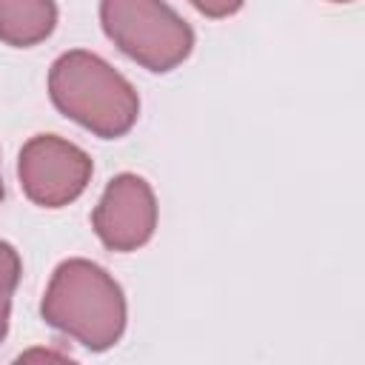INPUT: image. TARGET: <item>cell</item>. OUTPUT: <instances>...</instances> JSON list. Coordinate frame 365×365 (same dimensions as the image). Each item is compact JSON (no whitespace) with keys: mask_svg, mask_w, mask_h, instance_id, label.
<instances>
[{"mask_svg":"<svg viewBox=\"0 0 365 365\" xmlns=\"http://www.w3.org/2000/svg\"><path fill=\"white\" fill-rule=\"evenodd\" d=\"M43 319L88 351H108L125 331L120 282L97 262L71 257L60 262L43 294Z\"/></svg>","mask_w":365,"mask_h":365,"instance_id":"cell-1","label":"cell"},{"mask_svg":"<svg viewBox=\"0 0 365 365\" xmlns=\"http://www.w3.org/2000/svg\"><path fill=\"white\" fill-rule=\"evenodd\" d=\"M48 97L60 114L103 140L128 134L140 117L134 86L114 66L86 48H71L51 63Z\"/></svg>","mask_w":365,"mask_h":365,"instance_id":"cell-2","label":"cell"},{"mask_svg":"<svg viewBox=\"0 0 365 365\" xmlns=\"http://www.w3.org/2000/svg\"><path fill=\"white\" fill-rule=\"evenodd\" d=\"M106 37L154 74L177 68L194 48L191 26L163 0H100Z\"/></svg>","mask_w":365,"mask_h":365,"instance_id":"cell-3","label":"cell"},{"mask_svg":"<svg viewBox=\"0 0 365 365\" xmlns=\"http://www.w3.org/2000/svg\"><path fill=\"white\" fill-rule=\"evenodd\" d=\"M91 171V157L57 134H34L20 148L17 160L20 188L43 208H63L74 202L86 191Z\"/></svg>","mask_w":365,"mask_h":365,"instance_id":"cell-4","label":"cell"},{"mask_svg":"<svg viewBox=\"0 0 365 365\" xmlns=\"http://www.w3.org/2000/svg\"><path fill=\"white\" fill-rule=\"evenodd\" d=\"M91 225L108 251H137L157 228V197L140 174H117L108 180L91 211Z\"/></svg>","mask_w":365,"mask_h":365,"instance_id":"cell-5","label":"cell"},{"mask_svg":"<svg viewBox=\"0 0 365 365\" xmlns=\"http://www.w3.org/2000/svg\"><path fill=\"white\" fill-rule=\"evenodd\" d=\"M57 26L54 0H0V40L11 48H29L51 37Z\"/></svg>","mask_w":365,"mask_h":365,"instance_id":"cell-6","label":"cell"},{"mask_svg":"<svg viewBox=\"0 0 365 365\" xmlns=\"http://www.w3.org/2000/svg\"><path fill=\"white\" fill-rule=\"evenodd\" d=\"M20 282V254L11 242L0 240V342L9 331V314H11V297Z\"/></svg>","mask_w":365,"mask_h":365,"instance_id":"cell-7","label":"cell"},{"mask_svg":"<svg viewBox=\"0 0 365 365\" xmlns=\"http://www.w3.org/2000/svg\"><path fill=\"white\" fill-rule=\"evenodd\" d=\"M188 3H191L200 14L220 20V17H231V14H237V11L242 9L245 0H188Z\"/></svg>","mask_w":365,"mask_h":365,"instance_id":"cell-8","label":"cell"},{"mask_svg":"<svg viewBox=\"0 0 365 365\" xmlns=\"http://www.w3.org/2000/svg\"><path fill=\"white\" fill-rule=\"evenodd\" d=\"M331 3H354V0H331Z\"/></svg>","mask_w":365,"mask_h":365,"instance_id":"cell-9","label":"cell"},{"mask_svg":"<svg viewBox=\"0 0 365 365\" xmlns=\"http://www.w3.org/2000/svg\"><path fill=\"white\" fill-rule=\"evenodd\" d=\"M3 194H6V191H3V180H0V200H3Z\"/></svg>","mask_w":365,"mask_h":365,"instance_id":"cell-10","label":"cell"}]
</instances>
